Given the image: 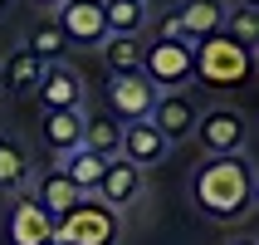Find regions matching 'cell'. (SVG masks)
Masks as SVG:
<instances>
[{
	"mask_svg": "<svg viewBox=\"0 0 259 245\" xmlns=\"http://www.w3.org/2000/svg\"><path fill=\"white\" fill-rule=\"evenodd\" d=\"M225 0H186L181 10H176V20H181V29H186V40H205V34H215V29H225Z\"/></svg>",
	"mask_w": 259,
	"mask_h": 245,
	"instance_id": "obj_15",
	"label": "cell"
},
{
	"mask_svg": "<svg viewBox=\"0 0 259 245\" xmlns=\"http://www.w3.org/2000/svg\"><path fill=\"white\" fill-rule=\"evenodd\" d=\"M49 245H59V240H49Z\"/></svg>",
	"mask_w": 259,
	"mask_h": 245,
	"instance_id": "obj_29",
	"label": "cell"
},
{
	"mask_svg": "<svg viewBox=\"0 0 259 245\" xmlns=\"http://www.w3.org/2000/svg\"><path fill=\"white\" fill-rule=\"evenodd\" d=\"M157 40H186V29H181V20H176V15H166V20L157 25Z\"/></svg>",
	"mask_w": 259,
	"mask_h": 245,
	"instance_id": "obj_24",
	"label": "cell"
},
{
	"mask_svg": "<svg viewBox=\"0 0 259 245\" xmlns=\"http://www.w3.org/2000/svg\"><path fill=\"white\" fill-rule=\"evenodd\" d=\"M5 10H10V0H0V15H5Z\"/></svg>",
	"mask_w": 259,
	"mask_h": 245,
	"instance_id": "obj_26",
	"label": "cell"
},
{
	"mask_svg": "<svg viewBox=\"0 0 259 245\" xmlns=\"http://www.w3.org/2000/svg\"><path fill=\"white\" fill-rule=\"evenodd\" d=\"M230 245H254V240H230Z\"/></svg>",
	"mask_w": 259,
	"mask_h": 245,
	"instance_id": "obj_27",
	"label": "cell"
},
{
	"mask_svg": "<svg viewBox=\"0 0 259 245\" xmlns=\"http://www.w3.org/2000/svg\"><path fill=\"white\" fill-rule=\"evenodd\" d=\"M191 137L201 143L205 157H235L249 147V118L235 108H205V113H196Z\"/></svg>",
	"mask_w": 259,
	"mask_h": 245,
	"instance_id": "obj_4",
	"label": "cell"
},
{
	"mask_svg": "<svg viewBox=\"0 0 259 245\" xmlns=\"http://www.w3.org/2000/svg\"><path fill=\"white\" fill-rule=\"evenodd\" d=\"M34 93H39L44 113H49V108H83V84H78V74H73L69 64H44Z\"/></svg>",
	"mask_w": 259,
	"mask_h": 245,
	"instance_id": "obj_11",
	"label": "cell"
},
{
	"mask_svg": "<svg viewBox=\"0 0 259 245\" xmlns=\"http://www.w3.org/2000/svg\"><path fill=\"white\" fill-rule=\"evenodd\" d=\"M64 44H69V40L59 34V25H54V20H39V25L29 29V44H25V49H29V54H39L44 64H59Z\"/></svg>",
	"mask_w": 259,
	"mask_h": 245,
	"instance_id": "obj_22",
	"label": "cell"
},
{
	"mask_svg": "<svg viewBox=\"0 0 259 245\" xmlns=\"http://www.w3.org/2000/svg\"><path fill=\"white\" fill-rule=\"evenodd\" d=\"M225 34L254 49V44H259V10H254V5H240L235 15H225Z\"/></svg>",
	"mask_w": 259,
	"mask_h": 245,
	"instance_id": "obj_23",
	"label": "cell"
},
{
	"mask_svg": "<svg viewBox=\"0 0 259 245\" xmlns=\"http://www.w3.org/2000/svg\"><path fill=\"white\" fill-rule=\"evenodd\" d=\"M83 196H88V191H78V187H73L69 177H64V167H49V172L39 177V187H34V201H39L54 221H59V216H69V211L83 201Z\"/></svg>",
	"mask_w": 259,
	"mask_h": 245,
	"instance_id": "obj_14",
	"label": "cell"
},
{
	"mask_svg": "<svg viewBox=\"0 0 259 245\" xmlns=\"http://www.w3.org/2000/svg\"><path fill=\"white\" fill-rule=\"evenodd\" d=\"M142 187H147V172L137 167V162H127V157H113L108 167H103V182H98V201H108L113 211H127L137 196H142Z\"/></svg>",
	"mask_w": 259,
	"mask_h": 245,
	"instance_id": "obj_10",
	"label": "cell"
},
{
	"mask_svg": "<svg viewBox=\"0 0 259 245\" xmlns=\"http://www.w3.org/2000/svg\"><path fill=\"white\" fill-rule=\"evenodd\" d=\"M39 74H44V59H39V54L15 49V54L5 59V69H0V88H5V93H34Z\"/></svg>",
	"mask_w": 259,
	"mask_h": 245,
	"instance_id": "obj_18",
	"label": "cell"
},
{
	"mask_svg": "<svg viewBox=\"0 0 259 245\" xmlns=\"http://www.w3.org/2000/svg\"><path fill=\"white\" fill-rule=\"evenodd\" d=\"M54 25L69 44H103L108 40V20H103V0H64L54 5Z\"/></svg>",
	"mask_w": 259,
	"mask_h": 245,
	"instance_id": "obj_7",
	"label": "cell"
},
{
	"mask_svg": "<svg viewBox=\"0 0 259 245\" xmlns=\"http://www.w3.org/2000/svg\"><path fill=\"white\" fill-rule=\"evenodd\" d=\"M44 143L54 157L83 147V108H49L44 113Z\"/></svg>",
	"mask_w": 259,
	"mask_h": 245,
	"instance_id": "obj_13",
	"label": "cell"
},
{
	"mask_svg": "<svg viewBox=\"0 0 259 245\" xmlns=\"http://www.w3.org/2000/svg\"><path fill=\"white\" fill-rule=\"evenodd\" d=\"M142 74L161 88H181L186 79H196V40H157L142 44Z\"/></svg>",
	"mask_w": 259,
	"mask_h": 245,
	"instance_id": "obj_5",
	"label": "cell"
},
{
	"mask_svg": "<svg viewBox=\"0 0 259 245\" xmlns=\"http://www.w3.org/2000/svg\"><path fill=\"white\" fill-rule=\"evenodd\" d=\"M117 231H122V211H113L98 196H83L69 216L54 221L59 245H117Z\"/></svg>",
	"mask_w": 259,
	"mask_h": 245,
	"instance_id": "obj_3",
	"label": "cell"
},
{
	"mask_svg": "<svg viewBox=\"0 0 259 245\" xmlns=\"http://www.w3.org/2000/svg\"><path fill=\"white\" fill-rule=\"evenodd\" d=\"M29 152L20 137H10V132H0V191H25L29 182Z\"/></svg>",
	"mask_w": 259,
	"mask_h": 245,
	"instance_id": "obj_17",
	"label": "cell"
},
{
	"mask_svg": "<svg viewBox=\"0 0 259 245\" xmlns=\"http://www.w3.org/2000/svg\"><path fill=\"white\" fill-rule=\"evenodd\" d=\"M166 137H161L157 128H152V123H122V147H117V157H127V162H137V167H157V162H166Z\"/></svg>",
	"mask_w": 259,
	"mask_h": 245,
	"instance_id": "obj_12",
	"label": "cell"
},
{
	"mask_svg": "<svg viewBox=\"0 0 259 245\" xmlns=\"http://www.w3.org/2000/svg\"><path fill=\"white\" fill-rule=\"evenodd\" d=\"M59 167H64V177H69L78 191H88V196H93V191H98V182H103V167H108V162L93 157L88 147H73V152H64V157H59Z\"/></svg>",
	"mask_w": 259,
	"mask_h": 245,
	"instance_id": "obj_19",
	"label": "cell"
},
{
	"mask_svg": "<svg viewBox=\"0 0 259 245\" xmlns=\"http://www.w3.org/2000/svg\"><path fill=\"white\" fill-rule=\"evenodd\" d=\"M5 235H10V245H49L54 240V216L34 201V191H20V196H15Z\"/></svg>",
	"mask_w": 259,
	"mask_h": 245,
	"instance_id": "obj_9",
	"label": "cell"
},
{
	"mask_svg": "<svg viewBox=\"0 0 259 245\" xmlns=\"http://www.w3.org/2000/svg\"><path fill=\"white\" fill-rule=\"evenodd\" d=\"M108 34H142L147 29V0H103Z\"/></svg>",
	"mask_w": 259,
	"mask_h": 245,
	"instance_id": "obj_20",
	"label": "cell"
},
{
	"mask_svg": "<svg viewBox=\"0 0 259 245\" xmlns=\"http://www.w3.org/2000/svg\"><path fill=\"white\" fill-rule=\"evenodd\" d=\"M98 49H103L108 74H132V69H142V40H137V34H108Z\"/></svg>",
	"mask_w": 259,
	"mask_h": 245,
	"instance_id": "obj_21",
	"label": "cell"
},
{
	"mask_svg": "<svg viewBox=\"0 0 259 245\" xmlns=\"http://www.w3.org/2000/svg\"><path fill=\"white\" fill-rule=\"evenodd\" d=\"M34 5H64V0H34Z\"/></svg>",
	"mask_w": 259,
	"mask_h": 245,
	"instance_id": "obj_25",
	"label": "cell"
},
{
	"mask_svg": "<svg viewBox=\"0 0 259 245\" xmlns=\"http://www.w3.org/2000/svg\"><path fill=\"white\" fill-rule=\"evenodd\" d=\"M196 79L205 88H245L254 79V49L215 29V34L196 40Z\"/></svg>",
	"mask_w": 259,
	"mask_h": 245,
	"instance_id": "obj_2",
	"label": "cell"
},
{
	"mask_svg": "<svg viewBox=\"0 0 259 245\" xmlns=\"http://www.w3.org/2000/svg\"><path fill=\"white\" fill-rule=\"evenodd\" d=\"M83 147L93 152V157L113 162V157H117V147H122V123H117L113 113H93V118H83Z\"/></svg>",
	"mask_w": 259,
	"mask_h": 245,
	"instance_id": "obj_16",
	"label": "cell"
},
{
	"mask_svg": "<svg viewBox=\"0 0 259 245\" xmlns=\"http://www.w3.org/2000/svg\"><path fill=\"white\" fill-rule=\"evenodd\" d=\"M196 98L191 93H181V88H161L157 103H152V113H147V123L166 137V143H181V137H191V128H196Z\"/></svg>",
	"mask_w": 259,
	"mask_h": 245,
	"instance_id": "obj_8",
	"label": "cell"
},
{
	"mask_svg": "<svg viewBox=\"0 0 259 245\" xmlns=\"http://www.w3.org/2000/svg\"><path fill=\"white\" fill-rule=\"evenodd\" d=\"M191 201L210 221H240L254 211V162L249 152L235 157H205L191 177Z\"/></svg>",
	"mask_w": 259,
	"mask_h": 245,
	"instance_id": "obj_1",
	"label": "cell"
},
{
	"mask_svg": "<svg viewBox=\"0 0 259 245\" xmlns=\"http://www.w3.org/2000/svg\"><path fill=\"white\" fill-rule=\"evenodd\" d=\"M240 5H259V0H240Z\"/></svg>",
	"mask_w": 259,
	"mask_h": 245,
	"instance_id": "obj_28",
	"label": "cell"
},
{
	"mask_svg": "<svg viewBox=\"0 0 259 245\" xmlns=\"http://www.w3.org/2000/svg\"><path fill=\"white\" fill-rule=\"evenodd\" d=\"M152 103H157V84H152L142 69L108 79V108H113L117 123H142V118L152 113Z\"/></svg>",
	"mask_w": 259,
	"mask_h": 245,
	"instance_id": "obj_6",
	"label": "cell"
}]
</instances>
